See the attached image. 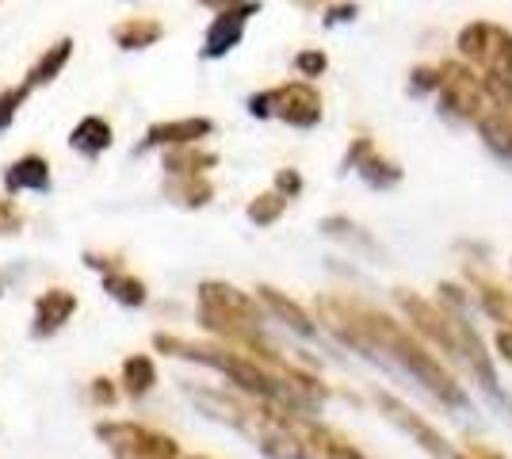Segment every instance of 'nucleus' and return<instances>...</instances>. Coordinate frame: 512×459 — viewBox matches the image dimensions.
Segmentation results:
<instances>
[{
  "label": "nucleus",
  "mask_w": 512,
  "mask_h": 459,
  "mask_svg": "<svg viewBox=\"0 0 512 459\" xmlns=\"http://www.w3.org/2000/svg\"><path fill=\"white\" fill-rule=\"evenodd\" d=\"M96 440H104L115 459H184L176 440L134 421H100Z\"/></svg>",
  "instance_id": "obj_1"
},
{
  "label": "nucleus",
  "mask_w": 512,
  "mask_h": 459,
  "mask_svg": "<svg viewBox=\"0 0 512 459\" xmlns=\"http://www.w3.org/2000/svg\"><path fill=\"white\" fill-rule=\"evenodd\" d=\"M249 111L260 115V119H283L291 127H314L321 119V100L310 85H279L272 92H260V96H249Z\"/></svg>",
  "instance_id": "obj_2"
},
{
  "label": "nucleus",
  "mask_w": 512,
  "mask_h": 459,
  "mask_svg": "<svg viewBox=\"0 0 512 459\" xmlns=\"http://www.w3.org/2000/svg\"><path fill=\"white\" fill-rule=\"evenodd\" d=\"M256 12H260V4H234V8L218 12L214 23L207 27V39H203V58H207V62L226 58V54L241 43L245 23H249V16H256Z\"/></svg>",
  "instance_id": "obj_3"
},
{
  "label": "nucleus",
  "mask_w": 512,
  "mask_h": 459,
  "mask_svg": "<svg viewBox=\"0 0 512 459\" xmlns=\"http://www.w3.org/2000/svg\"><path fill=\"white\" fill-rule=\"evenodd\" d=\"M211 131H214V123L207 115L172 119V123H153L150 131H146V138H142V146L134 153H150V150H157V146H169V150H176V146H195V142H203Z\"/></svg>",
  "instance_id": "obj_4"
},
{
  "label": "nucleus",
  "mask_w": 512,
  "mask_h": 459,
  "mask_svg": "<svg viewBox=\"0 0 512 459\" xmlns=\"http://www.w3.org/2000/svg\"><path fill=\"white\" fill-rule=\"evenodd\" d=\"M77 314V295L65 291V287H50L35 299V326H31V337H54L58 329Z\"/></svg>",
  "instance_id": "obj_5"
},
{
  "label": "nucleus",
  "mask_w": 512,
  "mask_h": 459,
  "mask_svg": "<svg viewBox=\"0 0 512 459\" xmlns=\"http://www.w3.org/2000/svg\"><path fill=\"white\" fill-rule=\"evenodd\" d=\"M4 188L16 192H50V161L39 153H23L20 161H12L4 169Z\"/></svg>",
  "instance_id": "obj_6"
},
{
  "label": "nucleus",
  "mask_w": 512,
  "mask_h": 459,
  "mask_svg": "<svg viewBox=\"0 0 512 459\" xmlns=\"http://www.w3.org/2000/svg\"><path fill=\"white\" fill-rule=\"evenodd\" d=\"M111 142H115V138H111V123L100 119V115H85V119L69 131V146L81 153V157H88V161L100 157L104 150H111Z\"/></svg>",
  "instance_id": "obj_7"
},
{
  "label": "nucleus",
  "mask_w": 512,
  "mask_h": 459,
  "mask_svg": "<svg viewBox=\"0 0 512 459\" xmlns=\"http://www.w3.org/2000/svg\"><path fill=\"white\" fill-rule=\"evenodd\" d=\"M69 58H73V39H58L54 46H46L43 58L31 66V73H27V81H23V85L31 88V92H35L39 85H50V81L69 66Z\"/></svg>",
  "instance_id": "obj_8"
},
{
  "label": "nucleus",
  "mask_w": 512,
  "mask_h": 459,
  "mask_svg": "<svg viewBox=\"0 0 512 459\" xmlns=\"http://www.w3.org/2000/svg\"><path fill=\"white\" fill-rule=\"evenodd\" d=\"M161 35H165V27L157 20H142V16L111 27V39H115V46H123V50H146V46H153Z\"/></svg>",
  "instance_id": "obj_9"
},
{
  "label": "nucleus",
  "mask_w": 512,
  "mask_h": 459,
  "mask_svg": "<svg viewBox=\"0 0 512 459\" xmlns=\"http://www.w3.org/2000/svg\"><path fill=\"white\" fill-rule=\"evenodd\" d=\"M161 165H165V173L169 176H203L207 169L218 165V157L214 153H203L195 150V146H176L161 157Z\"/></svg>",
  "instance_id": "obj_10"
},
{
  "label": "nucleus",
  "mask_w": 512,
  "mask_h": 459,
  "mask_svg": "<svg viewBox=\"0 0 512 459\" xmlns=\"http://www.w3.org/2000/svg\"><path fill=\"white\" fill-rule=\"evenodd\" d=\"M104 291L123 306H146V299H150V295H146V284H142L138 276L123 272V268L104 272Z\"/></svg>",
  "instance_id": "obj_11"
},
{
  "label": "nucleus",
  "mask_w": 512,
  "mask_h": 459,
  "mask_svg": "<svg viewBox=\"0 0 512 459\" xmlns=\"http://www.w3.org/2000/svg\"><path fill=\"white\" fill-rule=\"evenodd\" d=\"M153 383H157V368H153L150 356H130V360H123V391L130 398H146L153 391Z\"/></svg>",
  "instance_id": "obj_12"
},
{
  "label": "nucleus",
  "mask_w": 512,
  "mask_h": 459,
  "mask_svg": "<svg viewBox=\"0 0 512 459\" xmlns=\"http://www.w3.org/2000/svg\"><path fill=\"white\" fill-rule=\"evenodd\" d=\"M165 196L180 207H203V203H211V184L203 176H172L165 184Z\"/></svg>",
  "instance_id": "obj_13"
},
{
  "label": "nucleus",
  "mask_w": 512,
  "mask_h": 459,
  "mask_svg": "<svg viewBox=\"0 0 512 459\" xmlns=\"http://www.w3.org/2000/svg\"><path fill=\"white\" fill-rule=\"evenodd\" d=\"M260 299L272 306L279 318H287V326H291V329H299V333H314L310 318H306V314H302V310L295 303H287V299H283L279 291H272V287H260Z\"/></svg>",
  "instance_id": "obj_14"
},
{
  "label": "nucleus",
  "mask_w": 512,
  "mask_h": 459,
  "mask_svg": "<svg viewBox=\"0 0 512 459\" xmlns=\"http://www.w3.org/2000/svg\"><path fill=\"white\" fill-rule=\"evenodd\" d=\"M27 96H31L27 85H16V88H8V92H0V131H8V127L16 123V115H20Z\"/></svg>",
  "instance_id": "obj_15"
},
{
  "label": "nucleus",
  "mask_w": 512,
  "mask_h": 459,
  "mask_svg": "<svg viewBox=\"0 0 512 459\" xmlns=\"http://www.w3.org/2000/svg\"><path fill=\"white\" fill-rule=\"evenodd\" d=\"M283 207H287L283 196H260L249 203V219H253L256 226H268V222H276L279 215H283Z\"/></svg>",
  "instance_id": "obj_16"
},
{
  "label": "nucleus",
  "mask_w": 512,
  "mask_h": 459,
  "mask_svg": "<svg viewBox=\"0 0 512 459\" xmlns=\"http://www.w3.org/2000/svg\"><path fill=\"white\" fill-rule=\"evenodd\" d=\"M295 66H299V73H306V77H318L321 69H325V54H318V50H306V54H299V58H295Z\"/></svg>",
  "instance_id": "obj_17"
},
{
  "label": "nucleus",
  "mask_w": 512,
  "mask_h": 459,
  "mask_svg": "<svg viewBox=\"0 0 512 459\" xmlns=\"http://www.w3.org/2000/svg\"><path fill=\"white\" fill-rule=\"evenodd\" d=\"M92 398H96L100 406H111V402H115V387H111V379H92Z\"/></svg>",
  "instance_id": "obj_18"
},
{
  "label": "nucleus",
  "mask_w": 512,
  "mask_h": 459,
  "mask_svg": "<svg viewBox=\"0 0 512 459\" xmlns=\"http://www.w3.org/2000/svg\"><path fill=\"white\" fill-rule=\"evenodd\" d=\"M283 192H299L302 188V180H299V173H279V180H276Z\"/></svg>",
  "instance_id": "obj_19"
},
{
  "label": "nucleus",
  "mask_w": 512,
  "mask_h": 459,
  "mask_svg": "<svg viewBox=\"0 0 512 459\" xmlns=\"http://www.w3.org/2000/svg\"><path fill=\"white\" fill-rule=\"evenodd\" d=\"M199 4H207V8H218V12H226V8H234V0H199Z\"/></svg>",
  "instance_id": "obj_20"
},
{
  "label": "nucleus",
  "mask_w": 512,
  "mask_h": 459,
  "mask_svg": "<svg viewBox=\"0 0 512 459\" xmlns=\"http://www.w3.org/2000/svg\"><path fill=\"white\" fill-rule=\"evenodd\" d=\"M199 459H203V456H199Z\"/></svg>",
  "instance_id": "obj_21"
}]
</instances>
